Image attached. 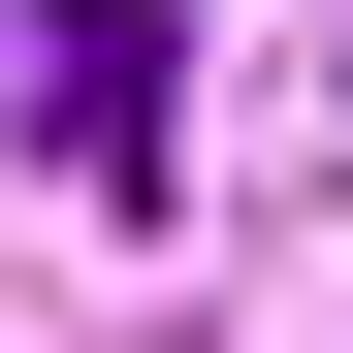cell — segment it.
<instances>
[{
  "mask_svg": "<svg viewBox=\"0 0 353 353\" xmlns=\"http://www.w3.org/2000/svg\"><path fill=\"white\" fill-rule=\"evenodd\" d=\"M32 129L129 193V161H161V0H32Z\"/></svg>",
  "mask_w": 353,
  "mask_h": 353,
  "instance_id": "6da1fadb",
  "label": "cell"
}]
</instances>
